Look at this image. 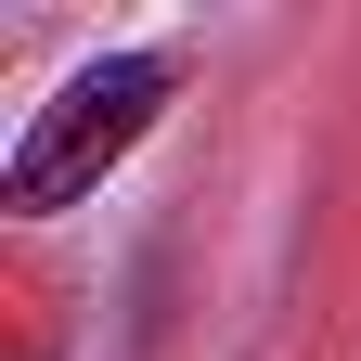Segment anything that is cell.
<instances>
[{
	"label": "cell",
	"mask_w": 361,
	"mask_h": 361,
	"mask_svg": "<svg viewBox=\"0 0 361 361\" xmlns=\"http://www.w3.org/2000/svg\"><path fill=\"white\" fill-rule=\"evenodd\" d=\"M155 104H168V52H104V65H78L52 104L26 116L13 168H0V207H13V219H39V207L90 194V180H104V168L155 129Z\"/></svg>",
	"instance_id": "obj_1"
}]
</instances>
